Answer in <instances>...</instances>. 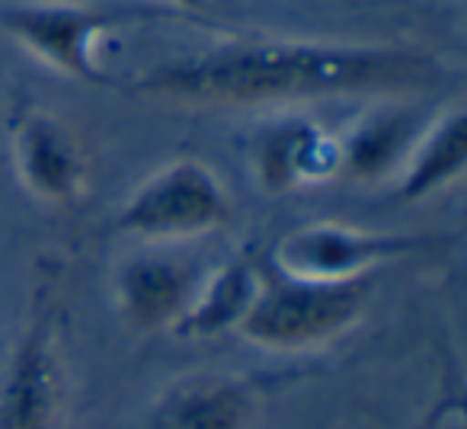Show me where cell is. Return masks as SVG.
I'll use <instances>...</instances> for the list:
<instances>
[{"label": "cell", "mask_w": 467, "mask_h": 429, "mask_svg": "<svg viewBox=\"0 0 467 429\" xmlns=\"http://www.w3.org/2000/svg\"><path fill=\"white\" fill-rule=\"evenodd\" d=\"M247 157L256 183L269 195L337 180V135L307 116L266 119L250 135Z\"/></svg>", "instance_id": "9c48e42d"}, {"label": "cell", "mask_w": 467, "mask_h": 429, "mask_svg": "<svg viewBox=\"0 0 467 429\" xmlns=\"http://www.w3.org/2000/svg\"><path fill=\"white\" fill-rule=\"evenodd\" d=\"M368 279L362 282H305L266 273L263 288L241 324V337L260 350L305 352L346 337L358 324Z\"/></svg>", "instance_id": "277c9868"}, {"label": "cell", "mask_w": 467, "mask_h": 429, "mask_svg": "<svg viewBox=\"0 0 467 429\" xmlns=\"http://www.w3.org/2000/svg\"><path fill=\"white\" fill-rule=\"evenodd\" d=\"M163 16H173V10L80 4V0H29V4L0 7V29L52 71L87 87H106L109 74L97 61L99 42L116 29Z\"/></svg>", "instance_id": "7a4b0ae2"}, {"label": "cell", "mask_w": 467, "mask_h": 429, "mask_svg": "<svg viewBox=\"0 0 467 429\" xmlns=\"http://www.w3.org/2000/svg\"><path fill=\"white\" fill-rule=\"evenodd\" d=\"M71 371L46 311L26 320L0 365V429H67Z\"/></svg>", "instance_id": "8992f818"}, {"label": "cell", "mask_w": 467, "mask_h": 429, "mask_svg": "<svg viewBox=\"0 0 467 429\" xmlns=\"http://www.w3.org/2000/svg\"><path fill=\"white\" fill-rule=\"evenodd\" d=\"M263 279L266 273L250 256L231 260L214 273L202 276L199 288L170 333H176L180 340H192V343L237 333L260 295Z\"/></svg>", "instance_id": "7c38bea8"}, {"label": "cell", "mask_w": 467, "mask_h": 429, "mask_svg": "<svg viewBox=\"0 0 467 429\" xmlns=\"http://www.w3.org/2000/svg\"><path fill=\"white\" fill-rule=\"evenodd\" d=\"M467 167V116L461 106L432 112L426 129L410 148L403 167L394 176L397 202H422L445 193L464 176Z\"/></svg>", "instance_id": "4fadbf2b"}, {"label": "cell", "mask_w": 467, "mask_h": 429, "mask_svg": "<svg viewBox=\"0 0 467 429\" xmlns=\"http://www.w3.org/2000/svg\"><path fill=\"white\" fill-rule=\"evenodd\" d=\"M231 214L224 180L199 157H176L131 189L112 228L144 244H182L221 231Z\"/></svg>", "instance_id": "3957f363"}, {"label": "cell", "mask_w": 467, "mask_h": 429, "mask_svg": "<svg viewBox=\"0 0 467 429\" xmlns=\"http://www.w3.org/2000/svg\"><path fill=\"white\" fill-rule=\"evenodd\" d=\"M10 157L23 189L46 205H74L87 193V154L61 116L29 106L10 125Z\"/></svg>", "instance_id": "52a82bcc"}, {"label": "cell", "mask_w": 467, "mask_h": 429, "mask_svg": "<svg viewBox=\"0 0 467 429\" xmlns=\"http://www.w3.org/2000/svg\"><path fill=\"white\" fill-rule=\"evenodd\" d=\"M439 58L413 46L311 39H231L154 68L138 93L195 110H256L339 97L432 90Z\"/></svg>", "instance_id": "6da1fadb"}, {"label": "cell", "mask_w": 467, "mask_h": 429, "mask_svg": "<svg viewBox=\"0 0 467 429\" xmlns=\"http://www.w3.org/2000/svg\"><path fill=\"white\" fill-rule=\"evenodd\" d=\"M435 235L362 231L339 222H311L288 231L273 254V269L305 282H362L388 263L435 247Z\"/></svg>", "instance_id": "5b68a950"}, {"label": "cell", "mask_w": 467, "mask_h": 429, "mask_svg": "<svg viewBox=\"0 0 467 429\" xmlns=\"http://www.w3.org/2000/svg\"><path fill=\"white\" fill-rule=\"evenodd\" d=\"M429 119L432 112L410 106H381L365 112L337 135V180L352 186L394 180Z\"/></svg>", "instance_id": "8fae6325"}, {"label": "cell", "mask_w": 467, "mask_h": 429, "mask_svg": "<svg viewBox=\"0 0 467 429\" xmlns=\"http://www.w3.org/2000/svg\"><path fill=\"white\" fill-rule=\"evenodd\" d=\"M161 4H167V7H173V10H195V7H202L205 0H161Z\"/></svg>", "instance_id": "9a60e30c"}, {"label": "cell", "mask_w": 467, "mask_h": 429, "mask_svg": "<svg viewBox=\"0 0 467 429\" xmlns=\"http://www.w3.org/2000/svg\"><path fill=\"white\" fill-rule=\"evenodd\" d=\"M202 273L195 260L173 254L170 244H150L125 256L112 273V301L131 330H173L195 295Z\"/></svg>", "instance_id": "ba28073f"}, {"label": "cell", "mask_w": 467, "mask_h": 429, "mask_svg": "<svg viewBox=\"0 0 467 429\" xmlns=\"http://www.w3.org/2000/svg\"><path fill=\"white\" fill-rule=\"evenodd\" d=\"M260 391L250 378L221 369H199L157 391L144 429H254Z\"/></svg>", "instance_id": "30bf717a"}, {"label": "cell", "mask_w": 467, "mask_h": 429, "mask_svg": "<svg viewBox=\"0 0 467 429\" xmlns=\"http://www.w3.org/2000/svg\"><path fill=\"white\" fill-rule=\"evenodd\" d=\"M448 420H451V407H448V403H435V407L422 416L420 426H413V429H448Z\"/></svg>", "instance_id": "5bb4252c"}]
</instances>
